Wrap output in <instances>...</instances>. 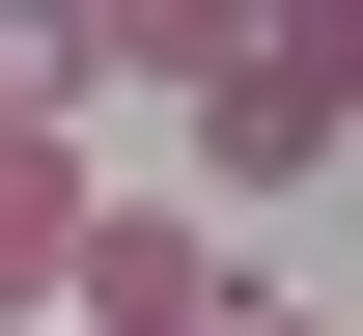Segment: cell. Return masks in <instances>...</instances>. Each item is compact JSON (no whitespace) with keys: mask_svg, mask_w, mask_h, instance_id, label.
<instances>
[{"mask_svg":"<svg viewBox=\"0 0 363 336\" xmlns=\"http://www.w3.org/2000/svg\"><path fill=\"white\" fill-rule=\"evenodd\" d=\"M363 141V0H308V28H224L196 56V196H308Z\"/></svg>","mask_w":363,"mask_h":336,"instance_id":"cell-1","label":"cell"},{"mask_svg":"<svg viewBox=\"0 0 363 336\" xmlns=\"http://www.w3.org/2000/svg\"><path fill=\"white\" fill-rule=\"evenodd\" d=\"M84 141H0V336H56V308H84Z\"/></svg>","mask_w":363,"mask_h":336,"instance_id":"cell-3","label":"cell"},{"mask_svg":"<svg viewBox=\"0 0 363 336\" xmlns=\"http://www.w3.org/2000/svg\"><path fill=\"white\" fill-rule=\"evenodd\" d=\"M224 308V224H196V196H84V308L56 336H196Z\"/></svg>","mask_w":363,"mask_h":336,"instance_id":"cell-2","label":"cell"}]
</instances>
